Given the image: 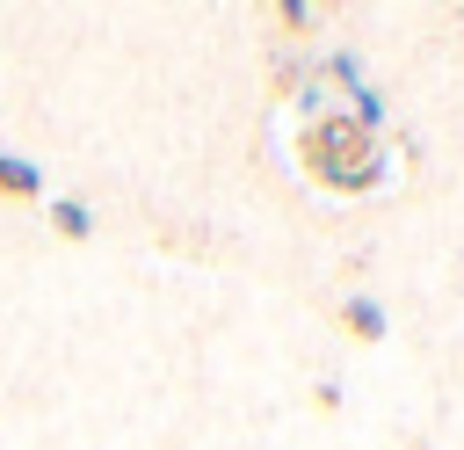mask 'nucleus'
<instances>
[{
  "instance_id": "39448f33",
  "label": "nucleus",
  "mask_w": 464,
  "mask_h": 450,
  "mask_svg": "<svg viewBox=\"0 0 464 450\" xmlns=\"http://www.w3.org/2000/svg\"><path fill=\"white\" fill-rule=\"evenodd\" d=\"M276 22H283V29H304V22H312V7H304V0H283V7H276Z\"/></svg>"
},
{
  "instance_id": "20e7f679",
  "label": "nucleus",
  "mask_w": 464,
  "mask_h": 450,
  "mask_svg": "<svg viewBox=\"0 0 464 450\" xmlns=\"http://www.w3.org/2000/svg\"><path fill=\"white\" fill-rule=\"evenodd\" d=\"M51 225H58L65 240H87V225H94V218H87V203H80V196H58V203H51Z\"/></svg>"
},
{
  "instance_id": "7ed1b4c3",
  "label": "nucleus",
  "mask_w": 464,
  "mask_h": 450,
  "mask_svg": "<svg viewBox=\"0 0 464 450\" xmlns=\"http://www.w3.org/2000/svg\"><path fill=\"white\" fill-rule=\"evenodd\" d=\"M44 189V174L29 167V160H14V152H0V196H36Z\"/></svg>"
},
{
  "instance_id": "f03ea898",
  "label": "nucleus",
  "mask_w": 464,
  "mask_h": 450,
  "mask_svg": "<svg viewBox=\"0 0 464 450\" xmlns=\"http://www.w3.org/2000/svg\"><path fill=\"white\" fill-rule=\"evenodd\" d=\"M341 327H348L355 341H384V327H392V319H384V305H377L370 290H355V298H341Z\"/></svg>"
},
{
  "instance_id": "f257e3e1",
  "label": "nucleus",
  "mask_w": 464,
  "mask_h": 450,
  "mask_svg": "<svg viewBox=\"0 0 464 450\" xmlns=\"http://www.w3.org/2000/svg\"><path fill=\"white\" fill-rule=\"evenodd\" d=\"M297 152H304V167H312L326 189H348V196H362V189H377V181L392 174V152H384L377 131H362L348 109L312 116L304 138H297Z\"/></svg>"
}]
</instances>
